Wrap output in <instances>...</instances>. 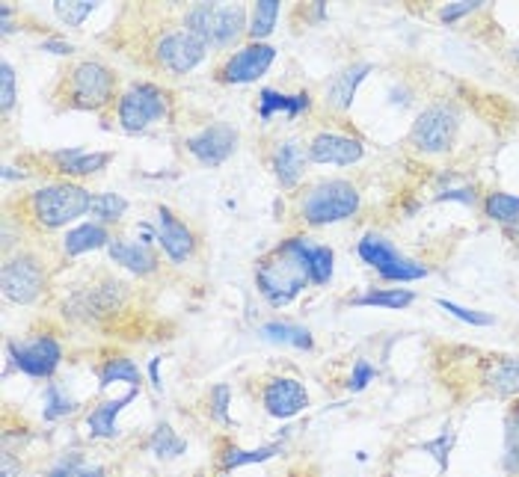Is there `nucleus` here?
I'll use <instances>...</instances> for the list:
<instances>
[{"instance_id": "obj_19", "label": "nucleus", "mask_w": 519, "mask_h": 477, "mask_svg": "<svg viewBox=\"0 0 519 477\" xmlns=\"http://www.w3.org/2000/svg\"><path fill=\"white\" fill-rule=\"evenodd\" d=\"M137 394H140V389H128L119 401H107V403L96 406V410L86 415V433H89V439H117L119 436L117 418L122 415L125 406H128L131 401H137Z\"/></svg>"}, {"instance_id": "obj_11", "label": "nucleus", "mask_w": 519, "mask_h": 477, "mask_svg": "<svg viewBox=\"0 0 519 477\" xmlns=\"http://www.w3.org/2000/svg\"><path fill=\"white\" fill-rule=\"evenodd\" d=\"M205 45L193 36L190 30H172L160 36L155 45V60L172 75H188L205 60Z\"/></svg>"}, {"instance_id": "obj_30", "label": "nucleus", "mask_w": 519, "mask_h": 477, "mask_svg": "<svg viewBox=\"0 0 519 477\" xmlns=\"http://www.w3.org/2000/svg\"><path fill=\"white\" fill-rule=\"evenodd\" d=\"M483 214L502 226H519V196L511 193H487L483 199Z\"/></svg>"}, {"instance_id": "obj_2", "label": "nucleus", "mask_w": 519, "mask_h": 477, "mask_svg": "<svg viewBox=\"0 0 519 477\" xmlns=\"http://www.w3.org/2000/svg\"><path fill=\"white\" fill-rule=\"evenodd\" d=\"M92 196L86 188L72 181H60V184H45L42 190L33 193L30 199V211L33 219L45 228V231H54V228H63L68 223H75L77 217H84L92 211Z\"/></svg>"}, {"instance_id": "obj_27", "label": "nucleus", "mask_w": 519, "mask_h": 477, "mask_svg": "<svg viewBox=\"0 0 519 477\" xmlns=\"http://www.w3.org/2000/svg\"><path fill=\"white\" fill-rule=\"evenodd\" d=\"M113 382H128L131 389H140V382H143L140 368H137L131 359H125V356L107 359V362H104L101 370H98V389H101V391L110 389Z\"/></svg>"}, {"instance_id": "obj_29", "label": "nucleus", "mask_w": 519, "mask_h": 477, "mask_svg": "<svg viewBox=\"0 0 519 477\" xmlns=\"http://www.w3.org/2000/svg\"><path fill=\"white\" fill-rule=\"evenodd\" d=\"M280 451H282L280 441H273V445H264V448H249V451L247 448H229L223 457H220V465H223V472H235V469H244V465L268 462Z\"/></svg>"}, {"instance_id": "obj_47", "label": "nucleus", "mask_w": 519, "mask_h": 477, "mask_svg": "<svg viewBox=\"0 0 519 477\" xmlns=\"http://www.w3.org/2000/svg\"><path fill=\"white\" fill-rule=\"evenodd\" d=\"M158 368H160V359H152V362H148V377H152V386L160 391L164 389V382H160V374H158Z\"/></svg>"}, {"instance_id": "obj_22", "label": "nucleus", "mask_w": 519, "mask_h": 477, "mask_svg": "<svg viewBox=\"0 0 519 477\" xmlns=\"http://www.w3.org/2000/svg\"><path fill=\"white\" fill-rule=\"evenodd\" d=\"M311 107V98L309 92H300V96H285V92H276V89H261L259 92V119L261 122H270L273 116H285V119H297L300 113Z\"/></svg>"}, {"instance_id": "obj_20", "label": "nucleus", "mask_w": 519, "mask_h": 477, "mask_svg": "<svg viewBox=\"0 0 519 477\" xmlns=\"http://www.w3.org/2000/svg\"><path fill=\"white\" fill-rule=\"evenodd\" d=\"M374 72V66L371 63H360V66H351V68H344L341 75H336L330 80V86H327V107L332 110H351V104L356 98V89H360V84Z\"/></svg>"}, {"instance_id": "obj_33", "label": "nucleus", "mask_w": 519, "mask_h": 477, "mask_svg": "<svg viewBox=\"0 0 519 477\" xmlns=\"http://www.w3.org/2000/svg\"><path fill=\"white\" fill-rule=\"evenodd\" d=\"M306 264H309L311 285H327L332 279V264H336V255H332L330 247H318V243L306 240Z\"/></svg>"}, {"instance_id": "obj_5", "label": "nucleus", "mask_w": 519, "mask_h": 477, "mask_svg": "<svg viewBox=\"0 0 519 477\" xmlns=\"http://www.w3.org/2000/svg\"><path fill=\"white\" fill-rule=\"evenodd\" d=\"M356 252H360V259L371 267V270H377V276L386 279V282H419V279L428 276V267L407 259V255H401L383 235H377V231H368L360 240V247H356Z\"/></svg>"}, {"instance_id": "obj_28", "label": "nucleus", "mask_w": 519, "mask_h": 477, "mask_svg": "<svg viewBox=\"0 0 519 477\" xmlns=\"http://www.w3.org/2000/svg\"><path fill=\"white\" fill-rule=\"evenodd\" d=\"M415 299L412 290L407 288H383V290H368V294L362 297H353L351 299V306H377V309H392V311H398V309H407L410 302Z\"/></svg>"}, {"instance_id": "obj_12", "label": "nucleus", "mask_w": 519, "mask_h": 477, "mask_svg": "<svg viewBox=\"0 0 519 477\" xmlns=\"http://www.w3.org/2000/svg\"><path fill=\"white\" fill-rule=\"evenodd\" d=\"M184 146H188L190 155L199 160L202 167H223L229 157L235 155V148H238V131L232 125H226V122H214V125H208L202 127L199 134H193L184 139Z\"/></svg>"}, {"instance_id": "obj_35", "label": "nucleus", "mask_w": 519, "mask_h": 477, "mask_svg": "<svg viewBox=\"0 0 519 477\" xmlns=\"http://www.w3.org/2000/svg\"><path fill=\"white\" fill-rule=\"evenodd\" d=\"M504 472L519 474V410L504 418Z\"/></svg>"}, {"instance_id": "obj_18", "label": "nucleus", "mask_w": 519, "mask_h": 477, "mask_svg": "<svg viewBox=\"0 0 519 477\" xmlns=\"http://www.w3.org/2000/svg\"><path fill=\"white\" fill-rule=\"evenodd\" d=\"M110 259L122 264L125 270H131L137 276H148L158 270V255L152 252V247H148V240H110Z\"/></svg>"}, {"instance_id": "obj_9", "label": "nucleus", "mask_w": 519, "mask_h": 477, "mask_svg": "<svg viewBox=\"0 0 519 477\" xmlns=\"http://www.w3.org/2000/svg\"><path fill=\"white\" fill-rule=\"evenodd\" d=\"M6 353L13 365L27 377L48 380L63 365V347L54 335H36V339L25 341H6Z\"/></svg>"}, {"instance_id": "obj_41", "label": "nucleus", "mask_w": 519, "mask_h": 477, "mask_svg": "<svg viewBox=\"0 0 519 477\" xmlns=\"http://www.w3.org/2000/svg\"><path fill=\"white\" fill-rule=\"evenodd\" d=\"M13 104H15V68L9 63H0V107H4V113H9Z\"/></svg>"}, {"instance_id": "obj_49", "label": "nucleus", "mask_w": 519, "mask_h": 477, "mask_svg": "<svg viewBox=\"0 0 519 477\" xmlns=\"http://www.w3.org/2000/svg\"><path fill=\"white\" fill-rule=\"evenodd\" d=\"M516 56H519V51H516Z\"/></svg>"}, {"instance_id": "obj_21", "label": "nucleus", "mask_w": 519, "mask_h": 477, "mask_svg": "<svg viewBox=\"0 0 519 477\" xmlns=\"http://www.w3.org/2000/svg\"><path fill=\"white\" fill-rule=\"evenodd\" d=\"M54 164L63 176H96L104 167L110 164V155L107 151H84V148H63V151H54Z\"/></svg>"}, {"instance_id": "obj_10", "label": "nucleus", "mask_w": 519, "mask_h": 477, "mask_svg": "<svg viewBox=\"0 0 519 477\" xmlns=\"http://www.w3.org/2000/svg\"><path fill=\"white\" fill-rule=\"evenodd\" d=\"M0 282H4V297L9 302H18V306H30L36 302L39 294L45 290V267L36 255L21 252L13 261L4 264V273H0Z\"/></svg>"}, {"instance_id": "obj_14", "label": "nucleus", "mask_w": 519, "mask_h": 477, "mask_svg": "<svg viewBox=\"0 0 519 477\" xmlns=\"http://www.w3.org/2000/svg\"><path fill=\"white\" fill-rule=\"evenodd\" d=\"M261 403L264 410H268V415L288 421V418L300 415L309 406V391L303 389V382L294 377H273L264 382Z\"/></svg>"}, {"instance_id": "obj_40", "label": "nucleus", "mask_w": 519, "mask_h": 477, "mask_svg": "<svg viewBox=\"0 0 519 477\" xmlns=\"http://www.w3.org/2000/svg\"><path fill=\"white\" fill-rule=\"evenodd\" d=\"M54 13L60 15V21H66L68 27H80L92 13H96V4H89V0H77V4H66V0H56Z\"/></svg>"}, {"instance_id": "obj_13", "label": "nucleus", "mask_w": 519, "mask_h": 477, "mask_svg": "<svg viewBox=\"0 0 519 477\" xmlns=\"http://www.w3.org/2000/svg\"><path fill=\"white\" fill-rule=\"evenodd\" d=\"M273 60H276V48L264 42H252L229 56L226 66L220 68V80L223 84H252L261 75H268Z\"/></svg>"}, {"instance_id": "obj_42", "label": "nucleus", "mask_w": 519, "mask_h": 477, "mask_svg": "<svg viewBox=\"0 0 519 477\" xmlns=\"http://www.w3.org/2000/svg\"><path fill=\"white\" fill-rule=\"evenodd\" d=\"M229 398H232V389H229L226 382L214 386V391H211V412H214L217 421H223V424H232V418H229Z\"/></svg>"}, {"instance_id": "obj_36", "label": "nucleus", "mask_w": 519, "mask_h": 477, "mask_svg": "<svg viewBox=\"0 0 519 477\" xmlns=\"http://www.w3.org/2000/svg\"><path fill=\"white\" fill-rule=\"evenodd\" d=\"M48 477H104V465L86 462L80 453H72V457H63L56 462Z\"/></svg>"}, {"instance_id": "obj_24", "label": "nucleus", "mask_w": 519, "mask_h": 477, "mask_svg": "<svg viewBox=\"0 0 519 477\" xmlns=\"http://www.w3.org/2000/svg\"><path fill=\"white\" fill-rule=\"evenodd\" d=\"M110 235L107 228L101 223H84V226H75L68 235L63 238V252L68 259H75V255H84V252H92V249H101V247H110Z\"/></svg>"}, {"instance_id": "obj_48", "label": "nucleus", "mask_w": 519, "mask_h": 477, "mask_svg": "<svg viewBox=\"0 0 519 477\" xmlns=\"http://www.w3.org/2000/svg\"><path fill=\"white\" fill-rule=\"evenodd\" d=\"M220 477H229V474H220Z\"/></svg>"}, {"instance_id": "obj_8", "label": "nucleus", "mask_w": 519, "mask_h": 477, "mask_svg": "<svg viewBox=\"0 0 519 477\" xmlns=\"http://www.w3.org/2000/svg\"><path fill=\"white\" fill-rule=\"evenodd\" d=\"M460 127V116L452 104H433L424 113H419V119L410 127V143L424 151V155H443L454 146Z\"/></svg>"}, {"instance_id": "obj_32", "label": "nucleus", "mask_w": 519, "mask_h": 477, "mask_svg": "<svg viewBox=\"0 0 519 477\" xmlns=\"http://www.w3.org/2000/svg\"><path fill=\"white\" fill-rule=\"evenodd\" d=\"M75 410H77L75 398L60 386V382H48V386H45V406H42L45 421H60V418L72 415Z\"/></svg>"}, {"instance_id": "obj_6", "label": "nucleus", "mask_w": 519, "mask_h": 477, "mask_svg": "<svg viewBox=\"0 0 519 477\" xmlns=\"http://www.w3.org/2000/svg\"><path fill=\"white\" fill-rule=\"evenodd\" d=\"M117 75L96 60L77 63L68 75V104L77 110H101L113 101Z\"/></svg>"}, {"instance_id": "obj_39", "label": "nucleus", "mask_w": 519, "mask_h": 477, "mask_svg": "<svg viewBox=\"0 0 519 477\" xmlns=\"http://www.w3.org/2000/svg\"><path fill=\"white\" fill-rule=\"evenodd\" d=\"M436 306H440L443 311L452 314V318L469 323V327H493V323H495L493 314H487V311H475V309H463V306H457V302H452V299H436Z\"/></svg>"}, {"instance_id": "obj_43", "label": "nucleus", "mask_w": 519, "mask_h": 477, "mask_svg": "<svg viewBox=\"0 0 519 477\" xmlns=\"http://www.w3.org/2000/svg\"><path fill=\"white\" fill-rule=\"evenodd\" d=\"M374 377H377V370L371 368V362H368V359H360V362L353 365V374H351V380H348V389H351L353 394L362 391Z\"/></svg>"}, {"instance_id": "obj_7", "label": "nucleus", "mask_w": 519, "mask_h": 477, "mask_svg": "<svg viewBox=\"0 0 519 477\" xmlns=\"http://www.w3.org/2000/svg\"><path fill=\"white\" fill-rule=\"evenodd\" d=\"M169 110L167 92L155 84H131L119 98V125L122 131L140 134L148 125L164 119Z\"/></svg>"}, {"instance_id": "obj_45", "label": "nucleus", "mask_w": 519, "mask_h": 477, "mask_svg": "<svg viewBox=\"0 0 519 477\" xmlns=\"http://www.w3.org/2000/svg\"><path fill=\"white\" fill-rule=\"evenodd\" d=\"M463 202V205H475V190L472 188H454V190H440L436 193V202Z\"/></svg>"}, {"instance_id": "obj_26", "label": "nucleus", "mask_w": 519, "mask_h": 477, "mask_svg": "<svg viewBox=\"0 0 519 477\" xmlns=\"http://www.w3.org/2000/svg\"><path fill=\"white\" fill-rule=\"evenodd\" d=\"M259 335L270 344H288V347H297V350H311V347H315L311 332L297 327V323H280V320L264 323V327L259 330Z\"/></svg>"}, {"instance_id": "obj_38", "label": "nucleus", "mask_w": 519, "mask_h": 477, "mask_svg": "<svg viewBox=\"0 0 519 477\" xmlns=\"http://www.w3.org/2000/svg\"><path fill=\"white\" fill-rule=\"evenodd\" d=\"M454 430H445V433H440L436 439H428L422 441V451L431 453V457L436 460V465H440V472H448V457H452V448H454Z\"/></svg>"}, {"instance_id": "obj_34", "label": "nucleus", "mask_w": 519, "mask_h": 477, "mask_svg": "<svg viewBox=\"0 0 519 477\" xmlns=\"http://www.w3.org/2000/svg\"><path fill=\"white\" fill-rule=\"evenodd\" d=\"M276 18H280V0H261V4H256V9H252V25H249L252 42L268 39L276 27Z\"/></svg>"}, {"instance_id": "obj_37", "label": "nucleus", "mask_w": 519, "mask_h": 477, "mask_svg": "<svg viewBox=\"0 0 519 477\" xmlns=\"http://www.w3.org/2000/svg\"><path fill=\"white\" fill-rule=\"evenodd\" d=\"M128 211V199L119 193H98L96 199H92V214H96L101 223H119Z\"/></svg>"}, {"instance_id": "obj_25", "label": "nucleus", "mask_w": 519, "mask_h": 477, "mask_svg": "<svg viewBox=\"0 0 519 477\" xmlns=\"http://www.w3.org/2000/svg\"><path fill=\"white\" fill-rule=\"evenodd\" d=\"M483 382H487V389L493 394H499V398L519 394V359H514V356L495 359L487 374H483Z\"/></svg>"}, {"instance_id": "obj_17", "label": "nucleus", "mask_w": 519, "mask_h": 477, "mask_svg": "<svg viewBox=\"0 0 519 477\" xmlns=\"http://www.w3.org/2000/svg\"><path fill=\"white\" fill-rule=\"evenodd\" d=\"M122 302H125V285L117 282V279H104L101 285H92L80 297H75L72 314H80V318H104V314L119 311Z\"/></svg>"}, {"instance_id": "obj_1", "label": "nucleus", "mask_w": 519, "mask_h": 477, "mask_svg": "<svg viewBox=\"0 0 519 477\" xmlns=\"http://www.w3.org/2000/svg\"><path fill=\"white\" fill-rule=\"evenodd\" d=\"M309 282L311 276L306 264V238L282 240L256 267V285L270 306H288L297 294H303Z\"/></svg>"}, {"instance_id": "obj_46", "label": "nucleus", "mask_w": 519, "mask_h": 477, "mask_svg": "<svg viewBox=\"0 0 519 477\" xmlns=\"http://www.w3.org/2000/svg\"><path fill=\"white\" fill-rule=\"evenodd\" d=\"M42 51L56 54V56H68V54H75V45L66 42V39H45L42 42Z\"/></svg>"}, {"instance_id": "obj_23", "label": "nucleus", "mask_w": 519, "mask_h": 477, "mask_svg": "<svg viewBox=\"0 0 519 477\" xmlns=\"http://www.w3.org/2000/svg\"><path fill=\"white\" fill-rule=\"evenodd\" d=\"M303 167H306V151L300 148V143H294V139H285V143L276 146V151H273V172H276V178H280V184L285 190H291L294 184L300 181V176H303Z\"/></svg>"}, {"instance_id": "obj_31", "label": "nucleus", "mask_w": 519, "mask_h": 477, "mask_svg": "<svg viewBox=\"0 0 519 477\" xmlns=\"http://www.w3.org/2000/svg\"><path fill=\"white\" fill-rule=\"evenodd\" d=\"M148 451H152L158 460H176L188 451V441H184L169 424H158L155 433L148 436Z\"/></svg>"}, {"instance_id": "obj_3", "label": "nucleus", "mask_w": 519, "mask_h": 477, "mask_svg": "<svg viewBox=\"0 0 519 477\" xmlns=\"http://www.w3.org/2000/svg\"><path fill=\"white\" fill-rule=\"evenodd\" d=\"M247 27V9L238 4H199L184 15V30H190L205 48H229Z\"/></svg>"}, {"instance_id": "obj_4", "label": "nucleus", "mask_w": 519, "mask_h": 477, "mask_svg": "<svg viewBox=\"0 0 519 477\" xmlns=\"http://www.w3.org/2000/svg\"><path fill=\"white\" fill-rule=\"evenodd\" d=\"M356 211H360V190L344 178L315 184V188L306 193L303 205H300V214H303V219L311 226L341 223V219H351Z\"/></svg>"}, {"instance_id": "obj_44", "label": "nucleus", "mask_w": 519, "mask_h": 477, "mask_svg": "<svg viewBox=\"0 0 519 477\" xmlns=\"http://www.w3.org/2000/svg\"><path fill=\"white\" fill-rule=\"evenodd\" d=\"M478 6H481L478 0H457V4H448V6L440 9V18L445 21V25H454L457 18H463V15H469V13H475Z\"/></svg>"}, {"instance_id": "obj_15", "label": "nucleus", "mask_w": 519, "mask_h": 477, "mask_svg": "<svg viewBox=\"0 0 519 477\" xmlns=\"http://www.w3.org/2000/svg\"><path fill=\"white\" fill-rule=\"evenodd\" d=\"M362 155H365V148L360 139L332 134V131H321L318 137H311V143H309V160H315V164L351 167L356 160H362Z\"/></svg>"}, {"instance_id": "obj_16", "label": "nucleus", "mask_w": 519, "mask_h": 477, "mask_svg": "<svg viewBox=\"0 0 519 477\" xmlns=\"http://www.w3.org/2000/svg\"><path fill=\"white\" fill-rule=\"evenodd\" d=\"M158 243L172 264H184L196 249L193 231L181 219L172 217L169 208H158Z\"/></svg>"}]
</instances>
